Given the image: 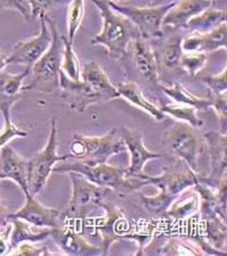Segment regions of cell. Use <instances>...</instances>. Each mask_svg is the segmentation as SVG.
Returning <instances> with one entry per match:
<instances>
[{
  "instance_id": "cell-1",
  "label": "cell",
  "mask_w": 227,
  "mask_h": 256,
  "mask_svg": "<svg viewBox=\"0 0 227 256\" xmlns=\"http://www.w3.org/2000/svg\"><path fill=\"white\" fill-rule=\"evenodd\" d=\"M100 12L101 31L91 39V44L102 46L111 60L121 62L126 55L130 44L141 38L138 28L125 16L109 6L107 0H90Z\"/></svg>"
},
{
  "instance_id": "cell-2",
  "label": "cell",
  "mask_w": 227,
  "mask_h": 256,
  "mask_svg": "<svg viewBox=\"0 0 227 256\" xmlns=\"http://www.w3.org/2000/svg\"><path fill=\"white\" fill-rule=\"evenodd\" d=\"M52 172H76L92 184L108 188L118 194H126L141 187L138 179L126 178L125 168H114L106 163L89 164L74 158H68L59 162V164H56L52 168Z\"/></svg>"
},
{
  "instance_id": "cell-3",
  "label": "cell",
  "mask_w": 227,
  "mask_h": 256,
  "mask_svg": "<svg viewBox=\"0 0 227 256\" xmlns=\"http://www.w3.org/2000/svg\"><path fill=\"white\" fill-rule=\"evenodd\" d=\"M45 20L51 32L52 41L50 47L31 66L32 80L22 86V92H36L50 94L59 89V74L63 58V41L59 36L56 23L45 15Z\"/></svg>"
},
{
  "instance_id": "cell-4",
  "label": "cell",
  "mask_w": 227,
  "mask_h": 256,
  "mask_svg": "<svg viewBox=\"0 0 227 256\" xmlns=\"http://www.w3.org/2000/svg\"><path fill=\"white\" fill-rule=\"evenodd\" d=\"M72 182V196L63 210L66 221H84L91 213L100 208L110 189L100 187L76 172H68Z\"/></svg>"
},
{
  "instance_id": "cell-5",
  "label": "cell",
  "mask_w": 227,
  "mask_h": 256,
  "mask_svg": "<svg viewBox=\"0 0 227 256\" xmlns=\"http://www.w3.org/2000/svg\"><path fill=\"white\" fill-rule=\"evenodd\" d=\"M57 123L56 118H51L50 132L48 142L43 150L36 152L26 160V181L28 194L36 196L47 184L56 163L72 158V154L58 155L57 152Z\"/></svg>"
},
{
  "instance_id": "cell-6",
  "label": "cell",
  "mask_w": 227,
  "mask_h": 256,
  "mask_svg": "<svg viewBox=\"0 0 227 256\" xmlns=\"http://www.w3.org/2000/svg\"><path fill=\"white\" fill-rule=\"evenodd\" d=\"M125 150V144L115 128L101 137L74 134L71 144L72 158L89 164L107 163L111 156L119 155Z\"/></svg>"
},
{
  "instance_id": "cell-7",
  "label": "cell",
  "mask_w": 227,
  "mask_h": 256,
  "mask_svg": "<svg viewBox=\"0 0 227 256\" xmlns=\"http://www.w3.org/2000/svg\"><path fill=\"white\" fill-rule=\"evenodd\" d=\"M164 144L192 171L198 172V162L206 147L204 134L198 128L177 121L165 131Z\"/></svg>"
},
{
  "instance_id": "cell-8",
  "label": "cell",
  "mask_w": 227,
  "mask_h": 256,
  "mask_svg": "<svg viewBox=\"0 0 227 256\" xmlns=\"http://www.w3.org/2000/svg\"><path fill=\"white\" fill-rule=\"evenodd\" d=\"M109 6L118 13L129 18L141 36V38L151 41L160 39L164 36L163 20L167 12L174 6V4L162 6H149V7H135L115 4L107 0Z\"/></svg>"
},
{
  "instance_id": "cell-9",
  "label": "cell",
  "mask_w": 227,
  "mask_h": 256,
  "mask_svg": "<svg viewBox=\"0 0 227 256\" xmlns=\"http://www.w3.org/2000/svg\"><path fill=\"white\" fill-rule=\"evenodd\" d=\"M124 58L129 60L132 64V71L135 72L138 79L142 80L143 84L150 88L152 92L157 94L158 96L164 94L162 92L163 84L159 81L156 52L150 44V41L142 38L132 41Z\"/></svg>"
},
{
  "instance_id": "cell-10",
  "label": "cell",
  "mask_w": 227,
  "mask_h": 256,
  "mask_svg": "<svg viewBox=\"0 0 227 256\" xmlns=\"http://www.w3.org/2000/svg\"><path fill=\"white\" fill-rule=\"evenodd\" d=\"M200 173L195 172L190 168L183 160L182 163H177L173 166L164 168V172L160 176H151L146 173H142L138 178L141 187L147 184H152L158 189L167 192L173 197L179 196L185 189L191 188L199 180Z\"/></svg>"
},
{
  "instance_id": "cell-11",
  "label": "cell",
  "mask_w": 227,
  "mask_h": 256,
  "mask_svg": "<svg viewBox=\"0 0 227 256\" xmlns=\"http://www.w3.org/2000/svg\"><path fill=\"white\" fill-rule=\"evenodd\" d=\"M59 88L61 98L72 110L83 113L91 105L105 104L110 98L98 90L91 82L85 80L74 81L60 70Z\"/></svg>"
},
{
  "instance_id": "cell-12",
  "label": "cell",
  "mask_w": 227,
  "mask_h": 256,
  "mask_svg": "<svg viewBox=\"0 0 227 256\" xmlns=\"http://www.w3.org/2000/svg\"><path fill=\"white\" fill-rule=\"evenodd\" d=\"M39 34L28 40L19 41L14 46L13 50L8 54V64L33 66L43 54L50 47L52 36L45 20V15L40 18Z\"/></svg>"
},
{
  "instance_id": "cell-13",
  "label": "cell",
  "mask_w": 227,
  "mask_h": 256,
  "mask_svg": "<svg viewBox=\"0 0 227 256\" xmlns=\"http://www.w3.org/2000/svg\"><path fill=\"white\" fill-rule=\"evenodd\" d=\"M25 204L17 212L9 213L7 218L8 221L11 218H20L39 229H55L65 224L63 210L47 208L35 200L34 196L30 194L25 195Z\"/></svg>"
},
{
  "instance_id": "cell-14",
  "label": "cell",
  "mask_w": 227,
  "mask_h": 256,
  "mask_svg": "<svg viewBox=\"0 0 227 256\" xmlns=\"http://www.w3.org/2000/svg\"><path fill=\"white\" fill-rule=\"evenodd\" d=\"M118 132L126 150L130 152V165L125 168L126 178H138L144 172V166L148 160L163 158L162 154L150 152L144 146L143 136L140 131L122 126Z\"/></svg>"
},
{
  "instance_id": "cell-15",
  "label": "cell",
  "mask_w": 227,
  "mask_h": 256,
  "mask_svg": "<svg viewBox=\"0 0 227 256\" xmlns=\"http://www.w3.org/2000/svg\"><path fill=\"white\" fill-rule=\"evenodd\" d=\"M182 39L183 36L172 32V36L162 44L159 52H156L157 65H158V76L160 84L172 81L173 78H180L183 70L181 68V58L183 55L182 50Z\"/></svg>"
},
{
  "instance_id": "cell-16",
  "label": "cell",
  "mask_w": 227,
  "mask_h": 256,
  "mask_svg": "<svg viewBox=\"0 0 227 256\" xmlns=\"http://www.w3.org/2000/svg\"><path fill=\"white\" fill-rule=\"evenodd\" d=\"M100 208L105 210L106 216L104 220L97 226L98 234L102 242V254H108L111 245L119 239L127 238V220L124 216L122 210L113 204L102 203Z\"/></svg>"
},
{
  "instance_id": "cell-17",
  "label": "cell",
  "mask_w": 227,
  "mask_h": 256,
  "mask_svg": "<svg viewBox=\"0 0 227 256\" xmlns=\"http://www.w3.org/2000/svg\"><path fill=\"white\" fill-rule=\"evenodd\" d=\"M212 6H215L212 0H179L165 15L163 31L172 33L185 28L190 20Z\"/></svg>"
},
{
  "instance_id": "cell-18",
  "label": "cell",
  "mask_w": 227,
  "mask_h": 256,
  "mask_svg": "<svg viewBox=\"0 0 227 256\" xmlns=\"http://www.w3.org/2000/svg\"><path fill=\"white\" fill-rule=\"evenodd\" d=\"M30 66H26L24 72L18 74H10L5 71L0 72V113L5 123L11 122V110L22 98V86L26 78L30 76Z\"/></svg>"
},
{
  "instance_id": "cell-19",
  "label": "cell",
  "mask_w": 227,
  "mask_h": 256,
  "mask_svg": "<svg viewBox=\"0 0 227 256\" xmlns=\"http://www.w3.org/2000/svg\"><path fill=\"white\" fill-rule=\"evenodd\" d=\"M204 138L210 158V172L209 176H206V180L210 184L216 186L223 178L226 176V132H206Z\"/></svg>"
},
{
  "instance_id": "cell-20",
  "label": "cell",
  "mask_w": 227,
  "mask_h": 256,
  "mask_svg": "<svg viewBox=\"0 0 227 256\" xmlns=\"http://www.w3.org/2000/svg\"><path fill=\"white\" fill-rule=\"evenodd\" d=\"M50 238L58 245L63 254L67 255H101L102 250L99 247L92 245L77 231L67 224H63L59 228L51 229Z\"/></svg>"
},
{
  "instance_id": "cell-21",
  "label": "cell",
  "mask_w": 227,
  "mask_h": 256,
  "mask_svg": "<svg viewBox=\"0 0 227 256\" xmlns=\"http://www.w3.org/2000/svg\"><path fill=\"white\" fill-rule=\"evenodd\" d=\"M227 44V26L221 24L214 30L207 33L192 32L191 34L182 39V50L183 52H213L220 49H226Z\"/></svg>"
},
{
  "instance_id": "cell-22",
  "label": "cell",
  "mask_w": 227,
  "mask_h": 256,
  "mask_svg": "<svg viewBox=\"0 0 227 256\" xmlns=\"http://www.w3.org/2000/svg\"><path fill=\"white\" fill-rule=\"evenodd\" d=\"M10 179L27 195L26 160H23L13 148L8 144L0 148V181Z\"/></svg>"
},
{
  "instance_id": "cell-23",
  "label": "cell",
  "mask_w": 227,
  "mask_h": 256,
  "mask_svg": "<svg viewBox=\"0 0 227 256\" xmlns=\"http://www.w3.org/2000/svg\"><path fill=\"white\" fill-rule=\"evenodd\" d=\"M116 88L119 94V97L124 98L126 102H129L130 104L134 105L140 110H142L143 112L148 113L150 116L154 118L156 121L162 122L166 118V115L162 112L160 107L156 106L154 102H151L149 99L146 98L144 94L142 92V89L140 88V86L136 84L135 82H119Z\"/></svg>"
},
{
  "instance_id": "cell-24",
  "label": "cell",
  "mask_w": 227,
  "mask_h": 256,
  "mask_svg": "<svg viewBox=\"0 0 227 256\" xmlns=\"http://www.w3.org/2000/svg\"><path fill=\"white\" fill-rule=\"evenodd\" d=\"M199 205L200 200L196 189L193 187L188 188L183 192H181L179 196L175 197V200L169 205L165 216L176 221L187 220V218L193 216L198 212Z\"/></svg>"
},
{
  "instance_id": "cell-25",
  "label": "cell",
  "mask_w": 227,
  "mask_h": 256,
  "mask_svg": "<svg viewBox=\"0 0 227 256\" xmlns=\"http://www.w3.org/2000/svg\"><path fill=\"white\" fill-rule=\"evenodd\" d=\"M8 222L11 224V232H10V246L11 250L22 242H40L44 239L50 237L51 229L42 228L36 231L35 226L28 224V222L20 220V218H11Z\"/></svg>"
},
{
  "instance_id": "cell-26",
  "label": "cell",
  "mask_w": 227,
  "mask_h": 256,
  "mask_svg": "<svg viewBox=\"0 0 227 256\" xmlns=\"http://www.w3.org/2000/svg\"><path fill=\"white\" fill-rule=\"evenodd\" d=\"M226 10H218L212 6L190 20L185 28L191 32L207 33L214 30L215 28L220 26L221 24L226 23Z\"/></svg>"
},
{
  "instance_id": "cell-27",
  "label": "cell",
  "mask_w": 227,
  "mask_h": 256,
  "mask_svg": "<svg viewBox=\"0 0 227 256\" xmlns=\"http://www.w3.org/2000/svg\"><path fill=\"white\" fill-rule=\"evenodd\" d=\"M159 255H206L196 237H171L157 250Z\"/></svg>"
},
{
  "instance_id": "cell-28",
  "label": "cell",
  "mask_w": 227,
  "mask_h": 256,
  "mask_svg": "<svg viewBox=\"0 0 227 256\" xmlns=\"http://www.w3.org/2000/svg\"><path fill=\"white\" fill-rule=\"evenodd\" d=\"M162 92L167 98L172 99L174 102L192 106L197 110H207L210 108L209 98H202L196 96V94H192L179 81L174 82V84L169 86L163 84Z\"/></svg>"
},
{
  "instance_id": "cell-29",
  "label": "cell",
  "mask_w": 227,
  "mask_h": 256,
  "mask_svg": "<svg viewBox=\"0 0 227 256\" xmlns=\"http://www.w3.org/2000/svg\"><path fill=\"white\" fill-rule=\"evenodd\" d=\"M162 112L168 116L177 120L180 122L188 123V124L200 129L205 126V122L197 115L198 110L195 107L180 104V102H167L160 107Z\"/></svg>"
},
{
  "instance_id": "cell-30",
  "label": "cell",
  "mask_w": 227,
  "mask_h": 256,
  "mask_svg": "<svg viewBox=\"0 0 227 256\" xmlns=\"http://www.w3.org/2000/svg\"><path fill=\"white\" fill-rule=\"evenodd\" d=\"M61 41H63V58H61L60 70L69 79L74 81L81 80L80 62L73 49V44L69 42L65 36H61Z\"/></svg>"
},
{
  "instance_id": "cell-31",
  "label": "cell",
  "mask_w": 227,
  "mask_h": 256,
  "mask_svg": "<svg viewBox=\"0 0 227 256\" xmlns=\"http://www.w3.org/2000/svg\"><path fill=\"white\" fill-rule=\"evenodd\" d=\"M140 200H141L144 210H147L148 212L157 214V216H164L166 214L169 205L175 200V197L169 195L163 189H159V192L155 196H146L143 194H140Z\"/></svg>"
},
{
  "instance_id": "cell-32",
  "label": "cell",
  "mask_w": 227,
  "mask_h": 256,
  "mask_svg": "<svg viewBox=\"0 0 227 256\" xmlns=\"http://www.w3.org/2000/svg\"><path fill=\"white\" fill-rule=\"evenodd\" d=\"M85 0H71L67 10V40L73 44L84 16Z\"/></svg>"
},
{
  "instance_id": "cell-33",
  "label": "cell",
  "mask_w": 227,
  "mask_h": 256,
  "mask_svg": "<svg viewBox=\"0 0 227 256\" xmlns=\"http://www.w3.org/2000/svg\"><path fill=\"white\" fill-rule=\"evenodd\" d=\"M208 60V54L195 52H183L181 58V68L188 76L196 78L202 68L206 66Z\"/></svg>"
},
{
  "instance_id": "cell-34",
  "label": "cell",
  "mask_w": 227,
  "mask_h": 256,
  "mask_svg": "<svg viewBox=\"0 0 227 256\" xmlns=\"http://www.w3.org/2000/svg\"><path fill=\"white\" fill-rule=\"evenodd\" d=\"M31 7L32 20L47 15L57 5H68L71 0H26Z\"/></svg>"
},
{
  "instance_id": "cell-35",
  "label": "cell",
  "mask_w": 227,
  "mask_h": 256,
  "mask_svg": "<svg viewBox=\"0 0 227 256\" xmlns=\"http://www.w3.org/2000/svg\"><path fill=\"white\" fill-rule=\"evenodd\" d=\"M210 107H213L215 113L218 118L220 122V128L224 129L226 128V112H227V92L222 94H209Z\"/></svg>"
},
{
  "instance_id": "cell-36",
  "label": "cell",
  "mask_w": 227,
  "mask_h": 256,
  "mask_svg": "<svg viewBox=\"0 0 227 256\" xmlns=\"http://www.w3.org/2000/svg\"><path fill=\"white\" fill-rule=\"evenodd\" d=\"M200 81L213 94H222L226 92L227 89V68H225L224 71L221 72L217 76H205L199 78Z\"/></svg>"
},
{
  "instance_id": "cell-37",
  "label": "cell",
  "mask_w": 227,
  "mask_h": 256,
  "mask_svg": "<svg viewBox=\"0 0 227 256\" xmlns=\"http://www.w3.org/2000/svg\"><path fill=\"white\" fill-rule=\"evenodd\" d=\"M8 10L17 12L26 22H30L32 20L31 7L26 0H0V13Z\"/></svg>"
},
{
  "instance_id": "cell-38",
  "label": "cell",
  "mask_w": 227,
  "mask_h": 256,
  "mask_svg": "<svg viewBox=\"0 0 227 256\" xmlns=\"http://www.w3.org/2000/svg\"><path fill=\"white\" fill-rule=\"evenodd\" d=\"M25 137H27V132L25 130L19 129L13 122H7L2 129L0 130V148L7 144L11 139Z\"/></svg>"
},
{
  "instance_id": "cell-39",
  "label": "cell",
  "mask_w": 227,
  "mask_h": 256,
  "mask_svg": "<svg viewBox=\"0 0 227 256\" xmlns=\"http://www.w3.org/2000/svg\"><path fill=\"white\" fill-rule=\"evenodd\" d=\"M9 255H33V256H41V255H53L50 250L45 246L43 247H36L33 245V242H22L14 247L13 250H10Z\"/></svg>"
},
{
  "instance_id": "cell-40",
  "label": "cell",
  "mask_w": 227,
  "mask_h": 256,
  "mask_svg": "<svg viewBox=\"0 0 227 256\" xmlns=\"http://www.w3.org/2000/svg\"><path fill=\"white\" fill-rule=\"evenodd\" d=\"M9 210L5 208V205L0 200V226H3L8 224V216H9Z\"/></svg>"
},
{
  "instance_id": "cell-41",
  "label": "cell",
  "mask_w": 227,
  "mask_h": 256,
  "mask_svg": "<svg viewBox=\"0 0 227 256\" xmlns=\"http://www.w3.org/2000/svg\"><path fill=\"white\" fill-rule=\"evenodd\" d=\"M179 0H152L151 6H162V5H169V4H175Z\"/></svg>"
},
{
  "instance_id": "cell-42",
  "label": "cell",
  "mask_w": 227,
  "mask_h": 256,
  "mask_svg": "<svg viewBox=\"0 0 227 256\" xmlns=\"http://www.w3.org/2000/svg\"><path fill=\"white\" fill-rule=\"evenodd\" d=\"M7 65H8V55L0 54V72L3 71Z\"/></svg>"
},
{
  "instance_id": "cell-43",
  "label": "cell",
  "mask_w": 227,
  "mask_h": 256,
  "mask_svg": "<svg viewBox=\"0 0 227 256\" xmlns=\"http://www.w3.org/2000/svg\"><path fill=\"white\" fill-rule=\"evenodd\" d=\"M111 2H115V4H122L123 2H127V0H109Z\"/></svg>"
},
{
  "instance_id": "cell-44",
  "label": "cell",
  "mask_w": 227,
  "mask_h": 256,
  "mask_svg": "<svg viewBox=\"0 0 227 256\" xmlns=\"http://www.w3.org/2000/svg\"><path fill=\"white\" fill-rule=\"evenodd\" d=\"M3 226H0V231H1V230L3 229Z\"/></svg>"
},
{
  "instance_id": "cell-45",
  "label": "cell",
  "mask_w": 227,
  "mask_h": 256,
  "mask_svg": "<svg viewBox=\"0 0 227 256\" xmlns=\"http://www.w3.org/2000/svg\"><path fill=\"white\" fill-rule=\"evenodd\" d=\"M212 2H214L215 4H216V0H212Z\"/></svg>"
}]
</instances>
